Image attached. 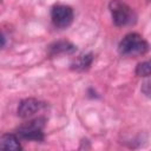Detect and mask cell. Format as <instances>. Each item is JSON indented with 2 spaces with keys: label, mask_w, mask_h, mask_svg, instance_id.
Returning a JSON list of instances; mask_svg holds the SVG:
<instances>
[{
  "label": "cell",
  "mask_w": 151,
  "mask_h": 151,
  "mask_svg": "<svg viewBox=\"0 0 151 151\" xmlns=\"http://www.w3.org/2000/svg\"><path fill=\"white\" fill-rule=\"evenodd\" d=\"M118 51L122 55L126 57L143 55L149 51V44L140 34L129 33L119 42Z\"/></svg>",
  "instance_id": "obj_1"
},
{
  "label": "cell",
  "mask_w": 151,
  "mask_h": 151,
  "mask_svg": "<svg viewBox=\"0 0 151 151\" xmlns=\"http://www.w3.org/2000/svg\"><path fill=\"white\" fill-rule=\"evenodd\" d=\"M109 8L112 15V21L117 27L130 25L134 20V14L131 7L122 0H112L109 4Z\"/></svg>",
  "instance_id": "obj_2"
},
{
  "label": "cell",
  "mask_w": 151,
  "mask_h": 151,
  "mask_svg": "<svg viewBox=\"0 0 151 151\" xmlns=\"http://www.w3.org/2000/svg\"><path fill=\"white\" fill-rule=\"evenodd\" d=\"M44 126H45V118L37 117L22 124L18 129V136L25 140L41 142L44 140V132H42Z\"/></svg>",
  "instance_id": "obj_3"
},
{
  "label": "cell",
  "mask_w": 151,
  "mask_h": 151,
  "mask_svg": "<svg viewBox=\"0 0 151 151\" xmlns=\"http://www.w3.org/2000/svg\"><path fill=\"white\" fill-rule=\"evenodd\" d=\"M73 9L66 5H55L51 9V19L55 27L66 28L73 21Z\"/></svg>",
  "instance_id": "obj_4"
},
{
  "label": "cell",
  "mask_w": 151,
  "mask_h": 151,
  "mask_svg": "<svg viewBox=\"0 0 151 151\" xmlns=\"http://www.w3.org/2000/svg\"><path fill=\"white\" fill-rule=\"evenodd\" d=\"M45 107V104L42 101H39L38 99L34 98H26L20 101L18 106V116L20 118H31L35 113L40 112Z\"/></svg>",
  "instance_id": "obj_5"
},
{
  "label": "cell",
  "mask_w": 151,
  "mask_h": 151,
  "mask_svg": "<svg viewBox=\"0 0 151 151\" xmlns=\"http://www.w3.org/2000/svg\"><path fill=\"white\" fill-rule=\"evenodd\" d=\"M0 149L2 150H12V151H19L21 150V145L19 142V138L13 133H5L0 137Z\"/></svg>",
  "instance_id": "obj_6"
},
{
  "label": "cell",
  "mask_w": 151,
  "mask_h": 151,
  "mask_svg": "<svg viewBox=\"0 0 151 151\" xmlns=\"http://www.w3.org/2000/svg\"><path fill=\"white\" fill-rule=\"evenodd\" d=\"M76 51V46L70 41H55L48 46L50 55H58L61 53H73Z\"/></svg>",
  "instance_id": "obj_7"
},
{
  "label": "cell",
  "mask_w": 151,
  "mask_h": 151,
  "mask_svg": "<svg viewBox=\"0 0 151 151\" xmlns=\"http://www.w3.org/2000/svg\"><path fill=\"white\" fill-rule=\"evenodd\" d=\"M92 60H93V57L91 53H87V54H81L79 55L71 65L72 70H76V71H86L91 64H92Z\"/></svg>",
  "instance_id": "obj_8"
},
{
  "label": "cell",
  "mask_w": 151,
  "mask_h": 151,
  "mask_svg": "<svg viewBox=\"0 0 151 151\" xmlns=\"http://www.w3.org/2000/svg\"><path fill=\"white\" fill-rule=\"evenodd\" d=\"M134 73L138 77H151V59L139 63L136 66Z\"/></svg>",
  "instance_id": "obj_9"
}]
</instances>
